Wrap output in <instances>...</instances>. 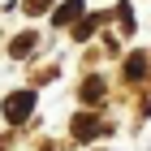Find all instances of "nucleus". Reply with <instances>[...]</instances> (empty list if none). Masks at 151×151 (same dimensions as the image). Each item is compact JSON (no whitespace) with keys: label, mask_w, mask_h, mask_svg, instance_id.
<instances>
[{"label":"nucleus","mask_w":151,"mask_h":151,"mask_svg":"<svg viewBox=\"0 0 151 151\" xmlns=\"http://www.w3.org/2000/svg\"><path fill=\"white\" fill-rule=\"evenodd\" d=\"M73 17H82V0H69V4H60V9L52 13V22H56V26H65V22H73Z\"/></svg>","instance_id":"obj_2"},{"label":"nucleus","mask_w":151,"mask_h":151,"mask_svg":"<svg viewBox=\"0 0 151 151\" xmlns=\"http://www.w3.org/2000/svg\"><path fill=\"white\" fill-rule=\"evenodd\" d=\"M30 108H35V91H17L4 99V116L9 121H22V116H30Z\"/></svg>","instance_id":"obj_1"},{"label":"nucleus","mask_w":151,"mask_h":151,"mask_svg":"<svg viewBox=\"0 0 151 151\" xmlns=\"http://www.w3.org/2000/svg\"><path fill=\"white\" fill-rule=\"evenodd\" d=\"M91 129H95L91 116H78V121H73V134H91Z\"/></svg>","instance_id":"obj_3"},{"label":"nucleus","mask_w":151,"mask_h":151,"mask_svg":"<svg viewBox=\"0 0 151 151\" xmlns=\"http://www.w3.org/2000/svg\"><path fill=\"white\" fill-rule=\"evenodd\" d=\"M30 47H35V39H30V35L17 39V43H13V56H22V52H30Z\"/></svg>","instance_id":"obj_4"}]
</instances>
